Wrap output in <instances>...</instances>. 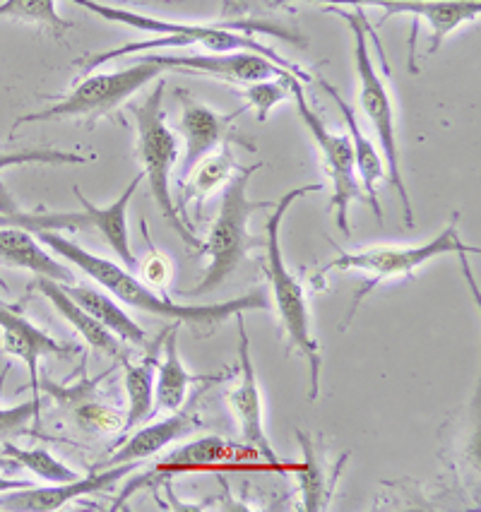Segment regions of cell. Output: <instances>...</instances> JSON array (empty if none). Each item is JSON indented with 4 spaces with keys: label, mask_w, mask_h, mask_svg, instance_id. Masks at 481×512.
I'll return each mask as SVG.
<instances>
[{
    "label": "cell",
    "mask_w": 481,
    "mask_h": 512,
    "mask_svg": "<svg viewBox=\"0 0 481 512\" xmlns=\"http://www.w3.org/2000/svg\"><path fill=\"white\" fill-rule=\"evenodd\" d=\"M260 166L263 164H251L243 166V169L239 166L236 174L224 186L219 214L215 222H212L210 231H207L205 243L200 246V253L207 255V272L193 289L183 291L186 299L207 296L222 287V284H227V279L246 260L248 248L258 243L251 238L248 222H251L253 212L272 210L275 207V202H253L248 198V183H251L253 171H258Z\"/></svg>",
    "instance_id": "cell-4"
},
{
    "label": "cell",
    "mask_w": 481,
    "mask_h": 512,
    "mask_svg": "<svg viewBox=\"0 0 481 512\" xmlns=\"http://www.w3.org/2000/svg\"><path fill=\"white\" fill-rule=\"evenodd\" d=\"M3 445V455L8 457L15 467H25L39 479L49 481V484H65V481H73L77 479V472L63 464L58 457H53L46 448H20L15 445L13 440H5Z\"/></svg>",
    "instance_id": "cell-26"
},
{
    "label": "cell",
    "mask_w": 481,
    "mask_h": 512,
    "mask_svg": "<svg viewBox=\"0 0 481 512\" xmlns=\"http://www.w3.org/2000/svg\"><path fill=\"white\" fill-rule=\"evenodd\" d=\"M352 29L354 39V65L356 75H359V104L361 111L366 113L368 123H371L373 133L380 142V154L385 159V171H388L390 183H393L397 195L402 202V214H405V226H414V207L409 200L405 178H402V157L400 145H397V128H395V109L390 89L385 85L383 75L378 73L376 63H373L371 51H368V22L364 10L356 13H342Z\"/></svg>",
    "instance_id": "cell-8"
},
{
    "label": "cell",
    "mask_w": 481,
    "mask_h": 512,
    "mask_svg": "<svg viewBox=\"0 0 481 512\" xmlns=\"http://www.w3.org/2000/svg\"><path fill=\"white\" fill-rule=\"evenodd\" d=\"M25 486H32V481H20V479H5V476H0V496H3V493L17 491V488H25Z\"/></svg>",
    "instance_id": "cell-35"
},
{
    "label": "cell",
    "mask_w": 481,
    "mask_h": 512,
    "mask_svg": "<svg viewBox=\"0 0 481 512\" xmlns=\"http://www.w3.org/2000/svg\"><path fill=\"white\" fill-rule=\"evenodd\" d=\"M0 344H3L5 354L25 361L34 400H39V361L44 356L75 354V347H65L58 339H53L49 332L34 325L27 315H22L20 308L3 301H0Z\"/></svg>",
    "instance_id": "cell-15"
},
{
    "label": "cell",
    "mask_w": 481,
    "mask_h": 512,
    "mask_svg": "<svg viewBox=\"0 0 481 512\" xmlns=\"http://www.w3.org/2000/svg\"><path fill=\"white\" fill-rule=\"evenodd\" d=\"M164 89L166 80L159 77L157 85L145 101L133 106L135 123H138V157L142 164V176L147 178L152 200L162 210V217L169 222L171 229L183 238V243L190 248L203 246L195 231L183 222V217L176 210L174 193H171V171H174L178 159V140L166 125L164 113Z\"/></svg>",
    "instance_id": "cell-6"
},
{
    "label": "cell",
    "mask_w": 481,
    "mask_h": 512,
    "mask_svg": "<svg viewBox=\"0 0 481 512\" xmlns=\"http://www.w3.org/2000/svg\"><path fill=\"white\" fill-rule=\"evenodd\" d=\"M87 154L65 152L56 147H25V150H0V171L25 164H87Z\"/></svg>",
    "instance_id": "cell-30"
},
{
    "label": "cell",
    "mask_w": 481,
    "mask_h": 512,
    "mask_svg": "<svg viewBox=\"0 0 481 512\" xmlns=\"http://www.w3.org/2000/svg\"><path fill=\"white\" fill-rule=\"evenodd\" d=\"M34 287H37L41 294L51 301V306L61 313V318L65 320V323H68L70 327H75L77 335L85 339V342L94 351H99V354H104V356H111V359H121V361L128 359L126 351H123L121 342H118V337L114 335V332L106 330V327L99 323V320H94L87 311H82V308L77 306V303L70 299L68 294H65L61 282H53V279H46V277H37L34 279Z\"/></svg>",
    "instance_id": "cell-20"
},
{
    "label": "cell",
    "mask_w": 481,
    "mask_h": 512,
    "mask_svg": "<svg viewBox=\"0 0 481 512\" xmlns=\"http://www.w3.org/2000/svg\"><path fill=\"white\" fill-rule=\"evenodd\" d=\"M320 183H308V186L292 188L275 202L272 212L267 214L265 222V272L270 279L272 296H275V306L279 323H282L284 335L289 337L292 347L304 356L308 363V402H316L320 395V368H323V356H320V344L313 332V315L308 306L306 289L287 267L282 253V222L287 212L299 198L308 193H320Z\"/></svg>",
    "instance_id": "cell-3"
},
{
    "label": "cell",
    "mask_w": 481,
    "mask_h": 512,
    "mask_svg": "<svg viewBox=\"0 0 481 512\" xmlns=\"http://www.w3.org/2000/svg\"><path fill=\"white\" fill-rule=\"evenodd\" d=\"M0 464H10V462L8 460H0Z\"/></svg>",
    "instance_id": "cell-36"
},
{
    "label": "cell",
    "mask_w": 481,
    "mask_h": 512,
    "mask_svg": "<svg viewBox=\"0 0 481 512\" xmlns=\"http://www.w3.org/2000/svg\"><path fill=\"white\" fill-rule=\"evenodd\" d=\"M77 8H85L87 13L102 17L106 22H114V25H126L138 29V32H150L159 34L164 39H150V41H133V44L116 46V49L94 53L89 56V61H82V73H92V70L102 68L104 63L116 61V58L133 56V53H145L154 49H186V46H198V49L210 51V53H227V51H253L258 56H265L267 61L277 63L279 68L289 70V73L299 77V80H311V75L306 70H301L299 65H294L287 58L277 56L270 46H265L263 41H258L253 34L236 32V25H200V22H176V20H162V17L142 15L135 10L118 8V5H106L99 0H70Z\"/></svg>",
    "instance_id": "cell-2"
},
{
    "label": "cell",
    "mask_w": 481,
    "mask_h": 512,
    "mask_svg": "<svg viewBox=\"0 0 481 512\" xmlns=\"http://www.w3.org/2000/svg\"><path fill=\"white\" fill-rule=\"evenodd\" d=\"M335 255V260H330L328 265L320 270V275L313 279V284H323V279L330 272H359L366 275V284L359 294L354 296L352 311L349 318L359 311V306L364 299L371 294L378 284H383L385 279H397V277H412L419 267L429 265L431 260L443 258V255H460L462 260H467V255H479L481 250L477 246H467L460 238L457 231V217L453 224H448L436 238L426 243H417V246H371L361 250H342Z\"/></svg>",
    "instance_id": "cell-5"
},
{
    "label": "cell",
    "mask_w": 481,
    "mask_h": 512,
    "mask_svg": "<svg viewBox=\"0 0 481 512\" xmlns=\"http://www.w3.org/2000/svg\"><path fill=\"white\" fill-rule=\"evenodd\" d=\"M142 462H126L104 467L102 472H92L87 476H77L65 484H49V486H25L17 491L3 493L0 496V510L3 512H56L65 508L73 500H80L92 493L104 491V488L118 484L126 479L130 472L140 467Z\"/></svg>",
    "instance_id": "cell-11"
},
{
    "label": "cell",
    "mask_w": 481,
    "mask_h": 512,
    "mask_svg": "<svg viewBox=\"0 0 481 512\" xmlns=\"http://www.w3.org/2000/svg\"><path fill=\"white\" fill-rule=\"evenodd\" d=\"M178 325L171 323L166 335H162L164 359L157 361V373H154V412H178L186 402L188 388L193 383H200L203 378H193L183 366L181 356H178Z\"/></svg>",
    "instance_id": "cell-22"
},
{
    "label": "cell",
    "mask_w": 481,
    "mask_h": 512,
    "mask_svg": "<svg viewBox=\"0 0 481 512\" xmlns=\"http://www.w3.org/2000/svg\"><path fill=\"white\" fill-rule=\"evenodd\" d=\"M34 236H37L46 248L53 250L58 258L68 260V263L75 265L77 270L85 272L94 284H99V287L109 291L114 299H118V303L135 308V311L171 320V323L215 327L217 323H224V320L234 318V315L239 313L258 311V308L265 311V308L270 306V301H267L263 291H251V294L239 296V299L207 303V306H181V303L171 301L169 296L157 294L152 287H147V284L135 275V270H128V267L118 265L114 260H106L102 255H94L92 250L77 246L75 241L58 234V231H37Z\"/></svg>",
    "instance_id": "cell-1"
},
{
    "label": "cell",
    "mask_w": 481,
    "mask_h": 512,
    "mask_svg": "<svg viewBox=\"0 0 481 512\" xmlns=\"http://www.w3.org/2000/svg\"><path fill=\"white\" fill-rule=\"evenodd\" d=\"M231 457H234V448H231L227 440L217 436H207V438L195 440V443H188L186 448L176 450L164 464L166 467L186 469V467H205V464L227 462Z\"/></svg>",
    "instance_id": "cell-29"
},
{
    "label": "cell",
    "mask_w": 481,
    "mask_h": 512,
    "mask_svg": "<svg viewBox=\"0 0 481 512\" xmlns=\"http://www.w3.org/2000/svg\"><path fill=\"white\" fill-rule=\"evenodd\" d=\"M159 347H154L150 354L145 356L142 363H126V392H128V414L123 419V428L121 431H130L138 424H142L145 419H150V414L154 412V373H157V354Z\"/></svg>",
    "instance_id": "cell-24"
},
{
    "label": "cell",
    "mask_w": 481,
    "mask_h": 512,
    "mask_svg": "<svg viewBox=\"0 0 481 512\" xmlns=\"http://www.w3.org/2000/svg\"><path fill=\"white\" fill-rule=\"evenodd\" d=\"M65 294L73 299L82 311H87L94 320H99L106 330H111L118 339H126L130 344L145 342V330L123 311L121 303L109 296V291L87 287V284H63Z\"/></svg>",
    "instance_id": "cell-23"
},
{
    "label": "cell",
    "mask_w": 481,
    "mask_h": 512,
    "mask_svg": "<svg viewBox=\"0 0 481 512\" xmlns=\"http://www.w3.org/2000/svg\"><path fill=\"white\" fill-rule=\"evenodd\" d=\"M0 20L22 22V25H39L49 29L56 37H63L73 27L58 13L56 0H3L0 3Z\"/></svg>",
    "instance_id": "cell-27"
},
{
    "label": "cell",
    "mask_w": 481,
    "mask_h": 512,
    "mask_svg": "<svg viewBox=\"0 0 481 512\" xmlns=\"http://www.w3.org/2000/svg\"><path fill=\"white\" fill-rule=\"evenodd\" d=\"M135 270L140 272V279L147 284V287H152L154 291L157 289H166L169 287L171 277H174V263H171L169 255H164L162 250L152 248V253L147 255L145 260H142L140 267H135Z\"/></svg>",
    "instance_id": "cell-33"
},
{
    "label": "cell",
    "mask_w": 481,
    "mask_h": 512,
    "mask_svg": "<svg viewBox=\"0 0 481 512\" xmlns=\"http://www.w3.org/2000/svg\"><path fill=\"white\" fill-rule=\"evenodd\" d=\"M383 20H390L393 15H412V32H409V73H417L414 63V46H417V34L421 22L431 27V46L429 53H436L453 34L467 22L477 20L481 13V0H388L380 5Z\"/></svg>",
    "instance_id": "cell-13"
},
{
    "label": "cell",
    "mask_w": 481,
    "mask_h": 512,
    "mask_svg": "<svg viewBox=\"0 0 481 512\" xmlns=\"http://www.w3.org/2000/svg\"><path fill=\"white\" fill-rule=\"evenodd\" d=\"M77 421H80L85 428H94V431H121L123 421L118 419L114 412H109L106 407H99V404H85V407L77 412Z\"/></svg>",
    "instance_id": "cell-34"
},
{
    "label": "cell",
    "mask_w": 481,
    "mask_h": 512,
    "mask_svg": "<svg viewBox=\"0 0 481 512\" xmlns=\"http://www.w3.org/2000/svg\"><path fill=\"white\" fill-rule=\"evenodd\" d=\"M178 99H181L183 113H181V133H183V162L178 174L181 178L193 169L200 159H205L207 154L217 152L224 142H231L236 138L229 135V125L234 123L236 116H241L246 111V106H241L239 111L234 113H217L210 106L195 101L190 94L178 92ZM241 142V145L253 147L251 142Z\"/></svg>",
    "instance_id": "cell-14"
},
{
    "label": "cell",
    "mask_w": 481,
    "mask_h": 512,
    "mask_svg": "<svg viewBox=\"0 0 481 512\" xmlns=\"http://www.w3.org/2000/svg\"><path fill=\"white\" fill-rule=\"evenodd\" d=\"M142 181H145V176H142V171H140V174L128 183L126 190H123V193L118 195L111 205H104V207L94 205L92 200H87L85 193H80V188L77 186L73 188L77 200H80V205H82V214H85L87 229H97L99 234L104 236V241L109 243L111 250L118 255L121 265L128 267V270H135V267H138V260H135L133 248H130L128 207H130V202H133V195L138 193Z\"/></svg>",
    "instance_id": "cell-16"
},
{
    "label": "cell",
    "mask_w": 481,
    "mask_h": 512,
    "mask_svg": "<svg viewBox=\"0 0 481 512\" xmlns=\"http://www.w3.org/2000/svg\"><path fill=\"white\" fill-rule=\"evenodd\" d=\"M0 205V226H22L32 231H77L85 226L82 212H22L8 205V198Z\"/></svg>",
    "instance_id": "cell-28"
},
{
    "label": "cell",
    "mask_w": 481,
    "mask_h": 512,
    "mask_svg": "<svg viewBox=\"0 0 481 512\" xmlns=\"http://www.w3.org/2000/svg\"><path fill=\"white\" fill-rule=\"evenodd\" d=\"M236 330H239V371L241 378L229 392V409L234 414L236 424H239V433L243 443L251 448L255 455L263 457L272 467H279V457L275 448H272L270 438L265 433V419H263V395H260L258 373H255L253 356H251V337H248L246 320L243 313L234 315Z\"/></svg>",
    "instance_id": "cell-10"
},
{
    "label": "cell",
    "mask_w": 481,
    "mask_h": 512,
    "mask_svg": "<svg viewBox=\"0 0 481 512\" xmlns=\"http://www.w3.org/2000/svg\"><path fill=\"white\" fill-rule=\"evenodd\" d=\"M154 61L164 70H178V73H195L215 80L234 82V85H253L263 80H282L289 70L279 68L277 63L267 61L253 51H227V53H190V56H154Z\"/></svg>",
    "instance_id": "cell-12"
},
{
    "label": "cell",
    "mask_w": 481,
    "mask_h": 512,
    "mask_svg": "<svg viewBox=\"0 0 481 512\" xmlns=\"http://www.w3.org/2000/svg\"><path fill=\"white\" fill-rule=\"evenodd\" d=\"M289 94H292L299 118L304 121L306 130L311 133L313 142H316L318 152L323 154L325 169L332 181V200L330 207L335 212V224L344 236L352 234V224H349V205L354 200L364 198V190H361L359 176H356V164H354V147L349 135L332 133L325 125L323 118L318 116L316 109L308 104L304 87L296 75H287Z\"/></svg>",
    "instance_id": "cell-9"
},
{
    "label": "cell",
    "mask_w": 481,
    "mask_h": 512,
    "mask_svg": "<svg viewBox=\"0 0 481 512\" xmlns=\"http://www.w3.org/2000/svg\"><path fill=\"white\" fill-rule=\"evenodd\" d=\"M198 426V416L193 412H171L164 419L154 421L150 426H142L140 431H135L126 443L118 448L114 455L109 457L106 467H114V464H126V462H142L150 460V457L162 452L166 445H171L174 440L183 438L186 433L193 431Z\"/></svg>",
    "instance_id": "cell-21"
},
{
    "label": "cell",
    "mask_w": 481,
    "mask_h": 512,
    "mask_svg": "<svg viewBox=\"0 0 481 512\" xmlns=\"http://www.w3.org/2000/svg\"><path fill=\"white\" fill-rule=\"evenodd\" d=\"M41 400H29L15 407H0V443L32 433V424L39 419Z\"/></svg>",
    "instance_id": "cell-32"
},
{
    "label": "cell",
    "mask_w": 481,
    "mask_h": 512,
    "mask_svg": "<svg viewBox=\"0 0 481 512\" xmlns=\"http://www.w3.org/2000/svg\"><path fill=\"white\" fill-rule=\"evenodd\" d=\"M236 169H239V166H236L229 142H224L217 152L200 159V162L181 178V198L176 202V210L183 217V222L188 224V205H195V217H203V205L207 198H210L212 193H217L222 186H227L229 178L236 174ZM190 229H193V226H190Z\"/></svg>",
    "instance_id": "cell-19"
},
{
    "label": "cell",
    "mask_w": 481,
    "mask_h": 512,
    "mask_svg": "<svg viewBox=\"0 0 481 512\" xmlns=\"http://www.w3.org/2000/svg\"><path fill=\"white\" fill-rule=\"evenodd\" d=\"M318 85L330 94L332 101L337 104V109L342 111L344 123H347V135H349V140H352V147H354V164H356V176H359L361 190H364V198L368 200V205H371V210L378 217V222H383V210H380V198H378V183H380V178L385 176L383 154H380L376 150V145L366 138L359 121H356L354 109L347 104V101H344L342 94L337 92V89L332 87L328 80H323V77H318Z\"/></svg>",
    "instance_id": "cell-18"
},
{
    "label": "cell",
    "mask_w": 481,
    "mask_h": 512,
    "mask_svg": "<svg viewBox=\"0 0 481 512\" xmlns=\"http://www.w3.org/2000/svg\"><path fill=\"white\" fill-rule=\"evenodd\" d=\"M0 263L32 272L37 277L53 279V282H75L68 265L53 258L44 243L22 226H0Z\"/></svg>",
    "instance_id": "cell-17"
},
{
    "label": "cell",
    "mask_w": 481,
    "mask_h": 512,
    "mask_svg": "<svg viewBox=\"0 0 481 512\" xmlns=\"http://www.w3.org/2000/svg\"><path fill=\"white\" fill-rule=\"evenodd\" d=\"M164 73L166 70L154 61V56L142 58V61L128 65L123 70H114V73H97V70H92L61 101L17 118L10 133H15L20 125L27 123L73 121V118H80V121L92 125L99 118L116 111L121 104H126L133 94H138L150 82H157L159 77H164Z\"/></svg>",
    "instance_id": "cell-7"
},
{
    "label": "cell",
    "mask_w": 481,
    "mask_h": 512,
    "mask_svg": "<svg viewBox=\"0 0 481 512\" xmlns=\"http://www.w3.org/2000/svg\"><path fill=\"white\" fill-rule=\"evenodd\" d=\"M292 75V73H289ZM292 94H289V85H287V75L282 80H263V82H253V85H246V111L253 109L255 118L258 121H267L270 111L275 106L284 104Z\"/></svg>",
    "instance_id": "cell-31"
},
{
    "label": "cell",
    "mask_w": 481,
    "mask_h": 512,
    "mask_svg": "<svg viewBox=\"0 0 481 512\" xmlns=\"http://www.w3.org/2000/svg\"><path fill=\"white\" fill-rule=\"evenodd\" d=\"M296 440L301 443V450H304V467L299 472L301 481V503H304L306 512H318L328 508L330 500V484L332 481H325V469L320 464V455L316 448V440L308 436L306 431H296Z\"/></svg>",
    "instance_id": "cell-25"
}]
</instances>
